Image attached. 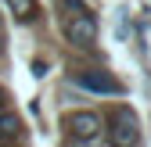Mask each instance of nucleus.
Segmentation results:
<instances>
[{
	"mask_svg": "<svg viewBox=\"0 0 151 147\" xmlns=\"http://www.w3.org/2000/svg\"><path fill=\"white\" fill-rule=\"evenodd\" d=\"M4 101H7V93H4V90H0V108H4Z\"/></svg>",
	"mask_w": 151,
	"mask_h": 147,
	"instance_id": "6e6552de",
	"label": "nucleus"
},
{
	"mask_svg": "<svg viewBox=\"0 0 151 147\" xmlns=\"http://www.w3.org/2000/svg\"><path fill=\"white\" fill-rule=\"evenodd\" d=\"M111 122V143H137L140 133H137V115L129 111V108H115V111L108 115Z\"/></svg>",
	"mask_w": 151,
	"mask_h": 147,
	"instance_id": "f03ea898",
	"label": "nucleus"
},
{
	"mask_svg": "<svg viewBox=\"0 0 151 147\" xmlns=\"http://www.w3.org/2000/svg\"><path fill=\"white\" fill-rule=\"evenodd\" d=\"M68 40L76 43V47H90L93 43V36H97V22L90 18V11H83V14H72V22H68Z\"/></svg>",
	"mask_w": 151,
	"mask_h": 147,
	"instance_id": "7ed1b4c3",
	"label": "nucleus"
},
{
	"mask_svg": "<svg viewBox=\"0 0 151 147\" xmlns=\"http://www.w3.org/2000/svg\"><path fill=\"white\" fill-rule=\"evenodd\" d=\"M76 83L86 86V90H93V93H122V83L111 79L108 72H79Z\"/></svg>",
	"mask_w": 151,
	"mask_h": 147,
	"instance_id": "20e7f679",
	"label": "nucleus"
},
{
	"mask_svg": "<svg viewBox=\"0 0 151 147\" xmlns=\"http://www.w3.org/2000/svg\"><path fill=\"white\" fill-rule=\"evenodd\" d=\"M61 4V11H76V14H83L86 7H83V0H58Z\"/></svg>",
	"mask_w": 151,
	"mask_h": 147,
	"instance_id": "0eeeda50",
	"label": "nucleus"
},
{
	"mask_svg": "<svg viewBox=\"0 0 151 147\" xmlns=\"http://www.w3.org/2000/svg\"><path fill=\"white\" fill-rule=\"evenodd\" d=\"M18 129H22V122H18L14 115H0V143L18 140Z\"/></svg>",
	"mask_w": 151,
	"mask_h": 147,
	"instance_id": "423d86ee",
	"label": "nucleus"
},
{
	"mask_svg": "<svg viewBox=\"0 0 151 147\" xmlns=\"http://www.w3.org/2000/svg\"><path fill=\"white\" fill-rule=\"evenodd\" d=\"M7 7L14 11L18 22H32L36 18V0H7Z\"/></svg>",
	"mask_w": 151,
	"mask_h": 147,
	"instance_id": "39448f33",
	"label": "nucleus"
},
{
	"mask_svg": "<svg viewBox=\"0 0 151 147\" xmlns=\"http://www.w3.org/2000/svg\"><path fill=\"white\" fill-rule=\"evenodd\" d=\"M65 133L76 143H86V140H93V136L101 133V118L93 115V111H76V115L65 118Z\"/></svg>",
	"mask_w": 151,
	"mask_h": 147,
	"instance_id": "f257e3e1",
	"label": "nucleus"
}]
</instances>
